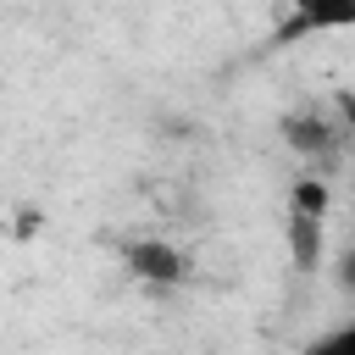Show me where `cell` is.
I'll use <instances>...</instances> for the list:
<instances>
[{
  "instance_id": "52a82bcc",
  "label": "cell",
  "mask_w": 355,
  "mask_h": 355,
  "mask_svg": "<svg viewBox=\"0 0 355 355\" xmlns=\"http://www.w3.org/2000/svg\"><path fill=\"white\" fill-rule=\"evenodd\" d=\"M338 288L355 300V250H344V255H338Z\"/></svg>"
},
{
  "instance_id": "7a4b0ae2",
  "label": "cell",
  "mask_w": 355,
  "mask_h": 355,
  "mask_svg": "<svg viewBox=\"0 0 355 355\" xmlns=\"http://www.w3.org/2000/svg\"><path fill=\"white\" fill-rule=\"evenodd\" d=\"M327 28H355V6H294L277 28V44H294V39L327 33Z\"/></svg>"
},
{
  "instance_id": "3957f363",
  "label": "cell",
  "mask_w": 355,
  "mask_h": 355,
  "mask_svg": "<svg viewBox=\"0 0 355 355\" xmlns=\"http://www.w3.org/2000/svg\"><path fill=\"white\" fill-rule=\"evenodd\" d=\"M288 261L294 272H322V216L288 211Z\"/></svg>"
},
{
  "instance_id": "5b68a950",
  "label": "cell",
  "mask_w": 355,
  "mask_h": 355,
  "mask_svg": "<svg viewBox=\"0 0 355 355\" xmlns=\"http://www.w3.org/2000/svg\"><path fill=\"white\" fill-rule=\"evenodd\" d=\"M288 211L327 216V183H322V178H300V183H294V194H288Z\"/></svg>"
},
{
  "instance_id": "6da1fadb",
  "label": "cell",
  "mask_w": 355,
  "mask_h": 355,
  "mask_svg": "<svg viewBox=\"0 0 355 355\" xmlns=\"http://www.w3.org/2000/svg\"><path fill=\"white\" fill-rule=\"evenodd\" d=\"M122 266L133 277H144V283H161V288H178V283L194 277L189 250H178L172 239H128L122 244Z\"/></svg>"
},
{
  "instance_id": "277c9868",
  "label": "cell",
  "mask_w": 355,
  "mask_h": 355,
  "mask_svg": "<svg viewBox=\"0 0 355 355\" xmlns=\"http://www.w3.org/2000/svg\"><path fill=\"white\" fill-rule=\"evenodd\" d=\"M288 144H294V150L322 155V150H333V133H327L316 116H294V122H288Z\"/></svg>"
},
{
  "instance_id": "8992f818",
  "label": "cell",
  "mask_w": 355,
  "mask_h": 355,
  "mask_svg": "<svg viewBox=\"0 0 355 355\" xmlns=\"http://www.w3.org/2000/svg\"><path fill=\"white\" fill-rule=\"evenodd\" d=\"M305 355H355V322H344V327H333V333H322Z\"/></svg>"
}]
</instances>
